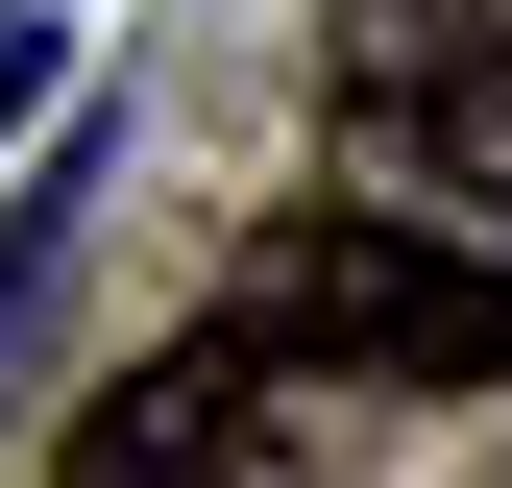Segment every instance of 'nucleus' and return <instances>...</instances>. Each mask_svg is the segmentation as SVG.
Returning <instances> with one entry per match:
<instances>
[{"instance_id": "f257e3e1", "label": "nucleus", "mask_w": 512, "mask_h": 488, "mask_svg": "<svg viewBox=\"0 0 512 488\" xmlns=\"http://www.w3.org/2000/svg\"><path fill=\"white\" fill-rule=\"evenodd\" d=\"M244 366H293V391H512V269L439 220H269L244 244Z\"/></svg>"}, {"instance_id": "20e7f679", "label": "nucleus", "mask_w": 512, "mask_h": 488, "mask_svg": "<svg viewBox=\"0 0 512 488\" xmlns=\"http://www.w3.org/2000/svg\"><path fill=\"white\" fill-rule=\"evenodd\" d=\"M0 318H25V244H0Z\"/></svg>"}, {"instance_id": "f03ea898", "label": "nucleus", "mask_w": 512, "mask_h": 488, "mask_svg": "<svg viewBox=\"0 0 512 488\" xmlns=\"http://www.w3.org/2000/svg\"><path fill=\"white\" fill-rule=\"evenodd\" d=\"M342 98L512 196V0H342Z\"/></svg>"}, {"instance_id": "7ed1b4c3", "label": "nucleus", "mask_w": 512, "mask_h": 488, "mask_svg": "<svg viewBox=\"0 0 512 488\" xmlns=\"http://www.w3.org/2000/svg\"><path fill=\"white\" fill-rule=\"evenodd\" d=\"M25 122H49V25L0 0V147H25Z\"/></svg>"}]
</instances>
